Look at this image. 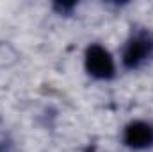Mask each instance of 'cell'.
Returning a JSON list of instances; mask_svg holds the SVG:
<instances>
[{"mask_svg": "<svg viewBox=\"0 0 153 152\" xmlns=\"http://www.w3.org/2000/svg\"><path fill=\"white\" fill-rule=\"evenodd\" d=\"M153 54V36L143 31L128 39L123 50V65L126 68H135Z\"/></svg>", "mask_w": 153, "mask_h": 152, "instance_id": "cell-2", "label": "cell"}, {"mask_svg": "<svg viewBox=\"0 0 153 152\" xmlns=\"http://www.w3.org/2000/svg\"><path fill=\"white\" fill-rule=\"evenodd\" d=\"M123 141L130 149H146L153 145V125L146 122H132L125 127Z\"/></svg>", "mask_w": 153, "mask_h": 152, "instance_id": "cell-3", "label": "cell"}, {"mask_svg": "<svg viewBox=\"0 0 153 152\" xmlns=\"http://www.w3.org/2000/svg\"><path fill=\"white\" fill-rule=\"evenodd\" d=\"M85 70L94 79H111L116 72L111 52L102 45H91L85 52Z\"/></svg>", "mask_w": 153, "mask_h": 152, "instance_id": "cell-1", "label": "cell"}, {"mask_svg": "<svg viewBox=\"0 0 153 152\" xmlns=\"http://www.w3.org/2000/svg\"><path fill=\"white\" fill-rule=\"evenodd\" d=\"M87 152H94V150H87Z\"/></svg>", "mask_w": 153, "mask_h": 152, "instance_id": "cell-4", "label": "cell"}]
</instances>
